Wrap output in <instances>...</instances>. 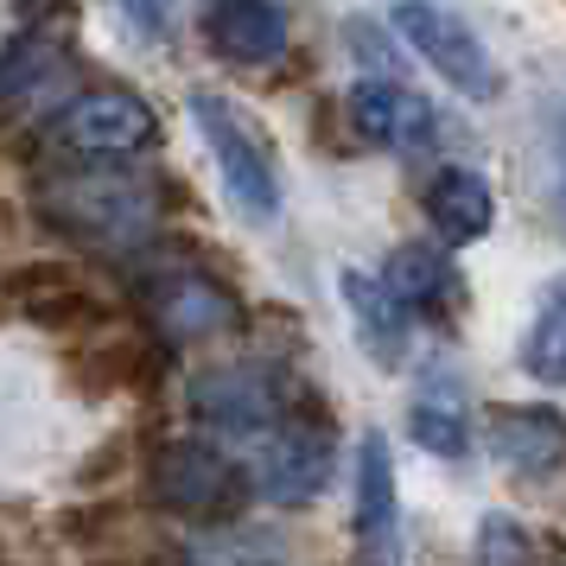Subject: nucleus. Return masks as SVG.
Listing matches in <instances>:
<instances>
[{
  "instance_id": "39448f33",
  "label": "nucleus",
  "mask_w": 566,
  "mask_h": 566,
  "mask_svg": "<svg viewBox=\"0 0 566 566\" xmlns=\"http://www.w3.org/2000/svg\"><path fill=\"white\" fill-rule=\"evenodd\" d=\"M185 108H191V122H198L210 159H217V179L230 191L235 217L255 223V230H274L281 223V166L268 154V134L217 90H191Z\"/></svg>"
},
{
  "instance_id": "7ed1b4c3",
  "label": "nucleus",
  "mask_w": 566,
  "mask_h": 566,
  "mask_svg": "<svg viewBox=\"0 0 566 566\" xmlns=\"http://www.w3.org/2000/svg\"><path fill=\"white\" fill-rule=\"evenodd\" d=\"M185 408L198 427H210L217 439H235L249 446L261 439L268 427H281L286 413L300 408H318L312 388L286 369V363H268V357H230V363H205L185 376Z\"/></svg>"
},
{
  "instance_id": "b1692460",
  "label": "nucleus",
  "mask_w": 566,
  "mask_h": 566,
  "mask_svg": "<svg viewBox=\"0 0 566 566\" xmlns=\"http://www.w3.org/2000/svg\"><path fill=\"white\" fill-rule=\"evenodd\" d=\"M554 140H560V191H566V108H560V122H554Z\"/></svg>"
},
{
  "instance_id": "f03ea898",
  "label": "nucleus",
  "mask_w": 566,
  "mask_h": 566,
  "mask_svg": "<svg viewBox=\"0 0 566 566\" xmlns=\"http://www.w3.org/2000/svg\"><path fill=\"white\" fill-rule=\"evenodd\" d=\"M134 306L147 318V332L159 337V350H191L210 337H230L249 325V306L223 274H210L205 261L172 255V242L159 235L147 255L128 261Z\"/></svg>"
},
{
  "instance_id": "aec40b11",
  "label": "nucleus",
  "mask_w": 566,
  "mask_h": 566,
  "mask_svg": "<svg viewBox=\"0 0 566 566\" xmlns=\"http://www.w3.org/2000/svg\"><path fill=\"white\" fill-rule=\"evenodd\" d=\"M286 547L268 528L249 522H217V528H191V541L179 547V566H281Z\"/></svg>"
},
{
  "instance_id": "a211bd4d",
  "label": "nucleus",
  "mask_w": 566,
  "mask_h": 566,
  "mask_svg": "<svg viewBox=\"0 0 566 566\" xmlns=\"http://www.w3.org/2000/svg\"><path fill=\"white\" fill-rule=\"evenodd\" d=\"M13 293H20V312H27L32 325H52V332H83V325H103L108 318V306L90 293V281H83L77 268H64V261L27 268L13 281Z\"/></svg>"
},
{
  "instance_id": "423d86ee",
  "label": "nucleus",
  "mask_w": 566,
  "mask_h": 566,
  "mask_svg": "<svg viewBox=\"0 0 566 566\" xmlns=\"http://www.w3.org/2000/svg\"><path fill=\"white\" fill-rule=\"evenodd\" d=\"M39 140L52 147V159H140L159 147V115L147 96L122 83H96V90H71L39 122Z\"/></svg>"
},
{
  "instance_id": "f3484780",
  "label": "nucleus",
  "mask_w": 566,
  "mask_h": 566,
  "mask_svg": "<svg viewBox=\"0 0 566 566\" xmlns=\"http://www.w3.org/2000/svg\"><path fill=\"white\" fill-rule=\"evenodd\" d=\"M408 439L433 459H464L471 452V413H464V382L452 376V363L420 369V388L408 401Z\"/></svg>"
},
{
  "instance_id": "1a4fd4ad",
  "label": "nucleus",
  "mask_w": 566,
  "mask_h": 566,
  "mask_svg": "<svg viewBox=\"0 0 566 566\" xmlns=\"http://www.w3.org/2000/svg\"><path fill=\"white\" fill-rule=\"evenodd\" d=\"M344 128L363 147H388V154H420L439 134L433 103L408 90L401 77H357L344 96Z\"/></svg>"
},
{
  "instance_id": "412c9836",
  "label": "nucleus",
  "mask_w": 566,
  "mask_h": 566,
  "mask_svg": "<svg viewBox=\"0 0 566 566\" xmlns=\"http://www.w3.org/2000/svg\"><path fill=\"white\" fill-rule=\"evenodd\" d=\"M471 566H541V541L510 510H490L471 535Z\"/></svg>"
},
{
  "instance_id": "f8f14e48",
  "label": "nucleus",
  "mask_w": 566,
  "mask_h": 566,
  "mask_svg": "<svg viewBox=\"0 0 566 566\" xmlns=\"http://www.w3.org/2000/svg\"><path fill=\"white\" fill-rule=\"evenodd\" d=\"M382 281L395 286V300L420 318V325H439V332H452L464 318V274L459 261H452V249L446 242H395V255H388Z\"/></svg>"
},
{
  "instance_id": "2eb2a0df",
  "label": "nucleus",
  "mask_w": 566,
  "mask_h": 566,
  "mask_svg": "<svg viewBox=\"0 0 566 566\" xmlns=\"http://www.w3.org/2000/svg\"><path fill=\"white\" fill-rule=\"evenodd\" d=\"M350 522H357V541L388 560L395 554V522H401V496H395V452H388V433L357 439V471H350Z\"/></svg>"
},
{
  "instance_id": "dca6fc26",
  "label": "nucleus",
  "mask_w": 566,
  "mask_h": 566,
  "mask_svg": "<svg viewBox=\"0 0 566 566\" xmlns=\"http://www.w3.org/2000/svg\"><path fill=\"white\" fill-rule=\"evenodd\" d=\"M71 52L52 32H20L0 45V108H39L71 96Z\"/></svg>"
},
{
  "instance_id": "ddd939ff",
  "label": "nucleus",
  "mask_w": 566,
  "mask_h": 566,
  "mask_svg": "<svg viewBox=\"0 0 566 566\" xmlns=\"http://www.w3.org/2000/svg\"><path fill=\"white\" fill-rule=\"evenodd\" d=\"M337 300L350 312V332H357L363 357L376 363V369H408V350H413V318L401 300H395V286L382 274H363V268H337Z\"/></svg>"
},
{
  "instance_id": "4be33fe9",
  "label": "nucleus",
  "mask_w": 566,
  "mask_h": 566,
  "mask_svg": "<svg viewBox=\"0 0 566 566\" xmlns=\"http://www.w3.org/2000/svg\"><path fill=\"white\" fill-rule=\"evenodd\" d=\"M344 45H350V57H357L369 77H395V64H401V52H395V27H376V20H363V13L344 20Z\"/></svg>"
},
{
  "instance_id": "9b49d317",
  "label": "nucleus",
  "mask_w": 566,
  "mask_h": 566,
  "mask_svg": "<svg viewBox=\"0 0 566 566\" xmlns=\"http://www.w3.org/2000/svg\"><path fill=\"white\" fill-rule=\"evenodd\" d=\"M198 32H205L210 57H223L235 71H274L293 52L286 0H205Z\"/></svg>"
},
{
  "instance_id": "f257e3e1",
  "label": "nucleus",
  "mask_w": 566,
  "mask_h": 566,
  "mask_svg": "<svg viewBox=\"0 0 566 566\" xmlns=\"http://www.w3.org/2000/svg\"><path fill=\"white\" fill-rule=\"evenodd\" d=\"M32 210L52 235L96 261L128 268L159 242V179L134 172V159H52L32 179Z\"/></svg>"
},
{
  "instance_id": "4468645a",
  "label": "nucleus",
  "mask_w": 566,
  "mask_h": 566,
  "mask_svg": "<svg viewBox=\"0 0 566 566\" xmlns=\"http://www.w3.org/2000/svg\"><path fill=\"white\" fill-rule=\"evenodd\" d=\"M420 217H427V230H433L446 249H471V242H484L490 223H496V191H490V179L471 172V166H439L433 179L420 185Z\"/></svg>"
},
{
  "instance_id": "6ab92c4d",
  "label": "nucleus",
  "mask_w": 566,
  "mask_h": 566,
  "mask_svg": "<svg viewBox=\"0 0 566 566\" xmlns=\"http://www.w3.org/2000/svg\"><path fill=\"white\" fill-rule=\"evenodd\" d=\"M515 363L522 376L541 388H566V274L535 293V312H528V332L515 344Z\"/></svg>"
},
{
  "instance_id": "0eeeda50",
  "label": "nucleus",
  "mask_w": 566,
  "mask_h": 566,
  "mask_svg": "<svg viewBox=\"0 0 566 566\" xmlns=\"http://www.w3.org/2000/svg\"><path fill=\"white\" fill-rule=\"evenodd\" d=\"M249 484L261 503L274 510H312L337 478V433L325 408L286 413L281 427H268L261 439H249Z\"/></svg>"
},
{
  "instance_id": "6e6552de",
  "label": "nucleus",
  "mask_w": 566,
  "mask_h": 566,
  "mask_svg": "<svg viewBox=\"0 0 566 566\" xmlns=\"http://www.w3.org/2000/svg\"><path fill=\"white\" fill-rule=\"evenodd\" d=\"M388 27H395V39H401L446 90H459L464 103H496V96H503L496 57L484 52V39L464 27L452 7H439V0H395V7H388Z\"/></svg>"
},
{
  "instance_id": "5701e85b",
  "label": "nucleus",
  "mask_w": 566,
  "mask_h": 566,
  "mask_svg": "<svg viewBox=\"0 0 566 566\" xmlns=\"http://www.w3.org/2000/svg\"><path fill=\"white\" fill-rule=\"evenodd\" d=\"M122 7V20H128L140 39H172V13H166V0H115Z\"/></svg>"
},
{
  "instance_id": "9d476101",
  "label": "nucleus",
  "mask_w": 566,
  "mask_h": 566,
  "mask_svg": "<svg viewBox=\"0 0 566 566\" xmlns=\"http://www.w3.org/2000/svg\"><path fill=\"white\" fill-rule=\"evenodd\" d=\"M484 452L522 484L566 478V413L541 408V401L484 408Z\"/></svg>"
},
{
  "instance_id": "20e7f679",
  "label": "nucleus",
  "mask_w": 566,
  "mask_h": 566,
  "mask_svg": "<svg viewBox=\"0 0 566 566\" xmlns=\"http://www.w3.org/2000/svg\"><path fill=\"white\" fill-rule=\"evenodd\" d=\"M147 503L159 515H172L185 528H217V522H242L249 510V464L230 459L217 439H159L147 452Z\"/></svg>"
}]
</instances>
